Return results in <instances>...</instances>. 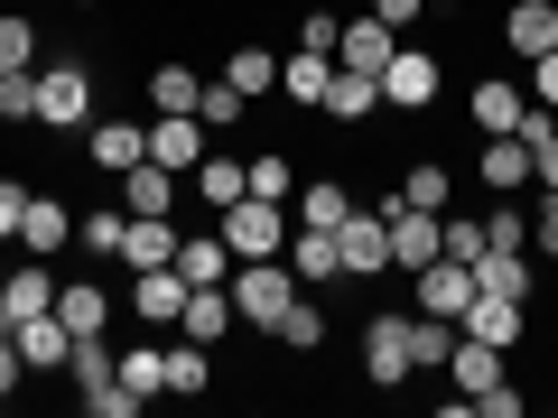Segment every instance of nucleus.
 Masks as SVG:
<instances>
[{
    "mask_svg": "<svg viewBox=\"0 0 558 418\" xmlns=\"http://www.w3.org/2000/svg\"><path fill=\"white\" fill-rule=\"evenodd\" d=\"M233 317L260 325V335H279V317H289V298H299V270L289 260H233Z\"/></svg>",
    "mask_w": 558,
    "mask_h": 418,
    "instance_id": "obj_1",
    "label": "nucleus"
},
{
    "mask_svg": "<svg viewBox=\"0 0 558 418\" xmlns=\"http://www.w3.org/2000/svg\"><path fill=\"white\" fill-rule=\"evenodd\" d=\"M215 233L233 242V260H279V251H289V223H279V205H270V196L223 205V214H215Z\"/></svg>",
    "mask_w": 558,
    "mask_h": 418,
    "instance_id": "obj_2",
    "label": "nucleus"
},
{
    "mask_svg": "<svg viewBox=\"0 0 558 418\" xmlns=\"http://www.w3.org/2000/svg\"><path fill=\"white\" fill-rule=\"evenodd\" d=\"M410 317L418 307H381V317L363 325V381H373V391H400V381H410Z\"/></svg>",
    "mask_w": 558,
    "mask_h": 418,
    "instance_id": "obj_3",
    "label": "nucleus"
},
{
    "mask_svg": "<svg viewBox=\"0 0 558 418\" xmlns=\"http://www.w3.org/2000/svg\"><path fill=\"white\" fill-rule=\"evenodd\" d=\"M373 214L391 223V270H410V279H418L428 260L447 251V233H438V214H428V205H400V196H381Z\"/></svg>",
    "mask_w": 558,
    "mask_h": 418,
    "instance_id": "obj_4",
    "label": "nucleus"
},
{
    "mask_svg": "<svg viewBox=\"0 0 558 418\" xmlns=\"http://www.w3.org/2000/svg\"><path fill=\"white\" fill-rule=\"evenodd\" d=\"M38 121L47 131H94V75L84 65H38Z\"/></svg>",
    "mask_w": 558,
    "mask_h": 418,
    "instance_id": "obj_5",
    "label": "nucleus"
},
{
    "mask_svg": "<svg viewBox=\"0 0 558 418\" xmlns=\"http://www.w3.org/2000/svg\"><path fill=\"white\" fill-rule=\"evenodd\" d=\"M438 57H428V47H410L400 38V57L381 65V102H391V112H428V102H438Z\"/></svg>",
    "mask_w": 558,
    "mask_h": 418,
    "instance_id": "obj_6",
    "label": "nucleus"
},
{
    "mask_svg": "<svg viewBox=\"0 0 558 418\" xmlns=\"http://www.w3.org/2000/svg\"><path fill=\"white\" fill-rule=\"evenodd\" d=\"M336 260H344V279H381L391 270V223L381 214H344L336 223Z\"/></svg>",
    "mask_w": 558,
    "mask_h": 418,
    "instance_id": "obj_7",
    "label": "nucleus"
},
{
    "mask_svg": "<svg viewBox=\"0 0 558 418\" xmlns=\"http://www.w3.org/2000/svg\"><path fill=\"white\" fill-rule=\"evenodd\" d=\"M465 307H475V260H428V270H418V317H465Z\"/></svg>",
    "mask_w": 558,
    "mask_h": 418,
    "instance_id": "obj_8",
    "label": "nucleus"
},
{
    "mask_svg": "<svg viewBox=\"0 0 558 418\" xmlns=\"http://www.w3.org/2000/svg\"><path fill=\"white\" fill-rule=\"evenodd\" d=\"M84 149H94L102 177H131V168L149 159V121H94V131H84Z\"/></svg>",
    "mask_w": 558,
    "mask_h": 418,
    "instance_id": "obj_9",
    "label": "nucleus"
},
{
    "mask_svg": "<svg viewBox=\"0 0 558 418\" xmlns=\"http://www.w3.org/2000/svg\"><path fill=\"white\" fill-rule=\"evenodd\" d=\"M475 288H484V298H521V307H531L539 270H531V251H521V242H494V251L475 260Z\"/></svg>",
    "mask_w": 558,
    "mask_h": 418,
    "instance_id": "obj_10",
    "label": "nucleus"
},
{
    "mask_svg": "<svg viewBox=\"0 0 558 418\" xmlns=\"http://www.w3.org/2000/svg\"><path fill=\"white\" fill-rule=\"evenodd\" d=\"M475 177L494 186V196H521V186H531V139H521V131H484Z\"/></svg>",
    "mask_w": 558,
    "mask_h": 418,
    "instance_id": "obj_11",
    "label": "nucleus"
},
{
    "mask_svg": "<svg viewBox=\"0 0 558 418\" xmlns=\"http://www.w3.org/2000/svg\"><path fill=\"white\" fill-rule=\"evenodd\" d=\"M149 159L186 177V168L205 159V121H196V112H149Z\"/></svg>",
    "mask_w": 558,
    "mask_h": 418,
    "instance_id": "obj_12",
    "label": "nucleus"
},
{
    "mask_svg": "<svg viewBox=\"0 0 558 418\" xmlns=\"http://www.w3.org/2000/svg\"><path fill=\"white\" fill-rule=\"evenodd\" d=\"M10 344H20L28 372H65V354H75V335H65L57 307H47V317H20V325H10Z\"/></svg>",
    "mask_w": 558,
    "mask_h": 418,
    "instance_id": "obj_13",
    "label": "nucleus"
},
{
    "mask_svg": "<svg viewBox=\"0 0 558 418\" xmlns=\"http://www.w3.org/2000/svg\"><path fill=\"white\" fill-rule=\"evenodd\" d=\"M391 57H400V28H381L373 10H363V20H344V38H336V65H354V75H381Z\"/></svg>",
    "mask_w": 558,
    "mask_h": 418,
    "instance_id": "obj_14",
    "label": "nucleus"
},
{
    "mask_svg": "<svg viewBox=\"0 0 558 418\" xmlns=\"http://www.w3.org/2000/svg\"><path fill=\"white\" fill-rule=\"evenodd\" d=\"M521 325H531V307H521V298H484V288H475V307L457 317V335L502 344V354H512V344H521Z\"/></svg>",
    "mask_w": 558,
    "mask_h": 418,
    "instance_id": "obj_15",
    "label": "nucleus"
},
{
    "mask_svg": "<svg viewBox=\"0 0 558 418\" xmlns=\"http://www.w3.org/2000/svg\"><path fill=\"white\" fill-rule=\"evenodd\" d=\"M178 307H186L178 260H168V270H131V317H140V325H178Z\"/></svg>",
    "mask_w": 558,
    "mask_h": 418,
    "instance_id": "obj_16",
    "label": "nucleus"
},
{
    "mask_svg": "<svg viewBox=\"0 0 558 418\" xmlns=\"http://www.w3.org/2000/svg\"><path fill=\"white\" fill-rule=\"evenodd\" d=\"M502 47L512 57H549L558 47V0H512L502 10Z\"/></svg>",
    "mask_w": 558,
    "mask_h": 418,
    "instance_id": "obj_17",
    "label": "nucleus"
},
{
    "mask_svg": "<svg viewBox=\"0 0 558 418\" xmlns=\"http://www.w3.org/2000/svg\"><path fill=\"white\" fill-rule=\"evenodd\" d=\"M65 242H75V214H65L57 196H28V214H20V251H28V260H57Z\"/></svg>",
    "mask_w": 558,
    "mask_h": 418,
    "instance_id": "obj_18",
    "label": "nucleus"
},
{
    "mask_svg": "<svg viewBox=\"0 0 558 418\" xmlns=\"http://www.w3.org/2000/svg\"><path fill=\"white\" fill-rule=\"evenodd\" d=\"M233 288H186V307H178V335H196V344H223L233 335Z\"/></svg>",
    "mask_w": 558,
    "mask_h": 418,
    "instance_id": "obj_19",
    "label": "nucleus"
},
{
    "mask_svg": "<svg viewBox=\"0 0 558 418\" xmlns=\"http://www.w3.org/2000/svg\"><path fill=\"white\" fill-rule=\"evenodd\" d=\"M279 260L299 270V288H317V279H344V260H336V233H326V223H299Z\"/></svg>",
    "mask_w": 558,
    "mask_h": 418,
    "instance_id": "obj_20",
    "label": "nucleus"
},
{
    "mask_svg": "<svg viewBox=\"0 0 558 418\" xmlns=\"http://www.w3.org/2000/svg\"><path fill=\"white\" fill-rule=\"evenodd\" d=\"M178 279H186V288H223V279H233V242H223V233H196V242H186V233H178Z\"/></svg>",
    "mask_w": 558,
    "mask_h": 418,
    "instance_id": "obj_21",
    "label": "nucleus"
},
{
    "mask_svg": "<svg viewBox=\"0 0 558 418\" xmlns=\"http://www.w3.org/2000/svg\"><path fill=\"white\" fill-rule=\"evenodd\" d=\"M465 112H475V131H521L531 94H521V84H502V75H484L475 94H465Z\"/></svg>",
    "mask_w": 558,
    "mask_h": 418,
    "instance_id": "obj_22",
    "label": "nucleus"
},
{
    "mask_svg": "<svg viewBox=\"0 0 558 418\" xmlns=\"http://www.w3.org/2000/svg\"><path fill=\"white\" fill-rule=\"evenodd\" d=\"M0 307H10V325H20V317H47V307H57V279H47V260H20V270L0 279Z\"/></svg>",
    "mask_w": 558,
    "mask_h": 418,
    "instance_id": "obj_23",
    "label": "nucleus"
},
{
    "mask_svg": "<svg viewBox=\"0 0 558 418\" xmlns=\"http://www.w3.org/2000/svg\"><path fill=\"white\" fill-rule=\"evenodd\" d=\"M57 317H65V335H112V298H102L94 279H65V288H57Z\"/></svg>",
    "mask_w": 558,
    "mask_h": 418,
    "instance_id": "obj_24",
    "label": "nucleus"
},
{
    "mask_svg": "<svg viewBox=\"0 0 558 418\" xmlns=\"http://www.w3.org/2000/svg\"><path fill=\"white\" fill-rule=\"evenodd\" d=\"M121 260H131V270H168V260H178V223H168V214H131Z\"/></svg>",
    "mask_w": 558,
    "mask_h": 418,
    "instance_id": "obj_25",
    "label": "nucleus"
},
{
    "mask_svg": "<svg viewBox=\"0 0 558 418\" xmlns=\"http://www.w3.org/2000/svg\"><path fill=\"white\" fill-rule=\"evenodd\" d=\"M317 112H336V121H373V112H381V75H354V65H336V84H326Z\"/></svg>",
    "mask_w": 558,
    "mask_h": 418,
    "instance_id": "obj_26",
    "label": "nucleus"
},
{
    "mask_svg": "<svg viewBox=\"0 0 558 418\" xmlns=\"http://www.w3.org/2000/svg\"><path fill=\"white\" fill-rule=\"evenodd\" d=\"M447 372L465 381V399L502 391V344H475V335H457V354H447Z\"/></svg>",
    "mask_w": 558,
    "mask_h": 418,
    "instance_id": "obj_27",
    "label": "nucleus"
},
{
    "mask_svg": "<svg viewBox=\"0 0 558 418\" xmlns=\"http://www.w3.org/2000/svg\"><path fill=\"white\" fill-rule=\"evenodd\" d=\"M326 84H336V57H307V47L279 57V94L289 102H326Z\"/></svg>",
    "mask_w": 558,
    "mask_h": 418,
    "instance_id": "obj_28",
    "label": "nucleus"
},
{
    "mask_svg": "<svg viewBox=\"0 0 558 418\" xmlns=\"http://www.w3.org/2000/svg\"><path fill=\"white\" fill-rule=\"evenodd\" d=\"M65 381H75V391H102V381H121L112 335H75V354H65Z\"/></svg>",
    "mask_w": 558,
    "mask_h": 418,
    "instance_id": "obj_29",
    "label": "nucleus"
},
{
    "mask_svg": "<svg viewBox=\"0 0 558 418\" xmlns=\"http://www.w3.org/2000/svg\"><path fill=\"white\" fill-rule=\"evenodd\" d=\"M121 186H131V214H168V205H178V168H159V159H140L131 168V177H121Z\"/></svg>",
    "mask_w": 558,
    "mask_h": 418,
    "instance_id": "obj_30",
    "label": "nucleus"
},
{
    "mask_svg": "<svg viewBox=\"0 0 558 418\" xmlns=\"http://www.w3.org/2000/svg\"><path fill=\"white\" fill-rule=\"evenodd\" d=\"M457 354V317H410V372H447Z\"/></svg>",
    "mask_w": 558,
    "mask_h": 418,
    "instance_id": "obj_31",
    "label": "nucleus"
},
{
    "mask_svg": "<svg viewBox=\"0 0 558 418\" xmlns=\"http://www.w3.org/2000/svg\"><path fill=\"white\" fill-rule=\"evenodd\" d=\"M186 186H196V196L215 205V214H223V205H242V196H252V186H242V159H196V168H186Z\"/></svg>",
    "mask_w": 558,
    "mask_h": 418,
    "instance_id": "obj_32",
    "label": "nucleus"
},
{
    "mask_svg": "<svg viewBox=\"0 0 558 418\" xmlns=\"http://www.w3.org/2000/svg\"><path fill=\"white\" fill-rule=\"evenodd\" d=\"M289 205H299V223H326V233H336V223L354 214V196H344V177H307V186H299Z\"/></svg>",
    "mask_w": 558,
    "mask_h": 418,
    "instance_id": "obj_33",
    "label": "nucleus"
},
{
    "mask_svg": "<svg viewBox=\"0 0 558 418\" xmlns=\"http://www.w3.org/2000/svg\"><path fill=\"white\" fill-rule=\"evenodd\" d=\"M196 102H205L196 65H159V75H149V112H196Z\"/></svg>",
    "mask_w": 558,
    "mask_h": 418,
    "instance_id": "obj_34",
    "label": "nucleus"
},
{
    "mask_svg": "<svg viewBox=\"0 0 558 418\" xmlns=\"http://www.w3.org/2000/svg\"><path fill=\"white\" fill-rule=\"evenodd\" d=\"M242 186L270 196V205H289V196H299V159H279V149H270V159H242Z\"/></svg>",
    "mask_w": 558,
    "mask_h": 418,
    "instance_id": "obj_35",
    "label": "nucleus"
},
{
    "mask_svg": "<svg viewBox=\"0 0 558 418\" xmlns=\"http://www.w3.org/2000/svg\"><path fill=\"white\" fill-rule=\"evenodd\" d=\"M279 344H289V354H317V344H326V307L307 298V288L289 298V317H279Z\"/></svg>",
    "mask_w": 558,
    "mask_h": 418,
    "instance_id": "obj_36",
    "label": "nucleus"
},
{
    "mask_svg": "<svg viewBox=\"0 0 558 418\" xmlns=\"http://www.w3.org/2000/svg\"><path fill=\"white\" fill-rule=\"evenodd\" d=\"M121 391H131V399L168 391V354H159V344H131V354H121Z\"/></svg>",
    "mask_w": 558,
    "mask_h": 418,
    "instance_id": "obj_37",
    "label": "nucleus"
},
{
    "mask_svg": "<svg viewBox=\"0 0 558 418\" xmlns=\"http://www.w3.org/2000/svg\"><path fill=\"white\" fill-rule=\"evenodd\" d=\"M223 84H233V94H270V84H279V57H270V47H233Z\"/></svg>",
    "mask_w": 558,
    "mask_h": 418,
    "instance_id": "obj_38",
    "label": "nucleus"
},
{
    "mask_svg": "<svg viewBox=\"0 0 558 418\" xmlns=\"http://www.w3.org/2000/svg\"><path fill=\"white\" fill-rule=\"evenodd\" d=\"M391 196H400V205H428V214H447V168H438V159H410V177H400Z\"/></svg>",
    "mask_w": 558,
    "mask_h": 418,
    "instance_id": "obj_39",
    "label": "nucleus"
},
{
    "mask_svg": "<svg viewBox=\"0 0 558 418\" xmlns=\"http://www.w3.org/2000/svg\"><path fill=\"white\" fill-rule=\"evenodd\" d=\"M121 242H131V214H84L75 223V251H94V260H121Z\"/></svg>",
    "mask_w": 558,
    "mask_h": 418,
    "instance_id": "obj_40",
    "label": "nucleus"
},
{
    "mask_svg": "<svg viewBox=\"0 0 558 418\" xmlns=\"http://www.w3.org/2000/svg\"><path fill=\"white\" fill-rule=\"evenodd\" d=\"M205 354H215V344H168V391H186V399H205Z\"/></svg>",
    "mask_w": 558,
    "mask_h": 418,
    "instance_id": "obj_41",
    "label": "nucleus"
},
{
    "mask_svg": "<svg viewBox=\"0 0 558 418\" xmlns=\"http://www.w3.org/2000/svg\"><path fill=\"white\" fill-rule=\"evenodd\" d=\"M0 75H38V28L0 20Z\"/></svg>",
    "mask_w": 558,
    "mask_h": 418,
    "instance_id": "obj_42",
    "label": "nucleus"
},
{
    "mask_svg": "<svg viewBox=\"0 0 558 418\" xmlns=\"http://www.w3.org/2000/svg\"><path fill=\"white\" fill-rule=\"evenodd\" d=\"M438 233H447V260H484V251H494V233L465 223V214H438Z\"/></svg>",
    "mask_w": 558,
    "mask_h": 418,
    "instance_id": "obj_43",
    "label": "nucleus"
},
{
    "mask_svg": "<svg viewBox=\"0 0 558 418\" xmlns=\"http://www.w3.org/2000/svg\"><path fill=\"white\" fill-rule=\"evenodd\" d=\"M242 112H252V94H233V84H205V102H196L205 131H223V121H242Z\"/></svg>",
    "mask_w": 558,
    "mask_h": 418,
    "instance_id": "obj_44",
    "label": "nucleus"
},
{
    "mask_svg": "<svg viewBox=\"0 0 558 418\" xmlns=\"http://www.w3.org/2000/svg\"><path fill=\"white\" fill-rule=\"evenodd\" d=\"M0 121H38V75H0Z\"/></svg>",
    "mask_w": 558,
    "mask_h": 418,
    "instance_id": "obj_45",
    "label": "nucleus"
},
{
    "mask_svg": "<svg viewBox=\"0 0 558 418\" xmlns=\"http://www.w3.org/2000/svg\"><path fill=\"white\" fill-rule=\"evenodd\" d=\"M336 38H344L336 10H307V20H299V47H307V57H336Z\"/></svg>",
    "mask_w": 558,
    "mask_h": 418,
    "instance_id": "obj_46",
    "label": "nucleus"
},
{
    "mask_svg": "<svg viewBox=\"0 0 558 418\" xmlns=\"http://www.w3.org/2000/svg\"><path fill=\"white\" fill-rule=\"evenodd\" d=\"M484 233H494V242H521V251H531V214H521V205H512V196H502V205H494V214H484Z\"/></svg>",
    "mask_w": 558,
    "mask_h": 418,
    "instance_id": "obj_47",
    "label": "nucleus"
},
{
    "mask_svg": "<svg viewBox=\"0 0 558 418\" xmlns=\"http://www.w3.org/2000/svg\"><path fill=\"white\" fill-rule=\"evenodd\" d=\"M373 20H381V28H400V38H410V28L428 20V0H373Z\"/></svg>",
    "mask_w": 558,
    "mask_h": 418,
    "instance_id": "obj_48",
    "label": "nucleus"
},
{
    "mask_svg": "<svg viewBox=\"0 0 558 418\" xmlns=\"http://www.w3.org/2000/svg\"><path fill=\"white\" fill-rule=\"evenodd\" d=\"M20 214H28V186L0 177V242H20Z\"/></svg>",
    "mask_w": 558,
    "mask_h": 418,
    "instance_id": "obj_49",
    "label": "nucleus"
},
{
    "mask_svg": "<svg viewBox=\"0 0 558 418\" xmlns=\"http://www.w3.org/2000/svg\"><path fill=\"white\" fill-rule=\"evenodd\" d=\"M84 409H94V418H131V409H140V399H131V391H121V381H102V391H84Z\"/></svg>",
    "mask_w": 558,
    "mask_h": 418,
    "instance_id": "obj_50",
    "label": "nucleus"
},
{
    "mask_svg": "<svg viewBox=\"0 0 558 418\" xmlns=\"http://www.w3.org/2000/svg\"><path fill=\"white\" fill-rule=\"evenodd\" d=\"M531 251H558V196L539 186V214H531Z\"/></svg>",
    "mask_w": 558,
    "mask_h": 418,
    "instance_id": "obj_51",
    "label": "nucleus"
},
{
    "mask_svg": "<svg viewBox=\"0 0 558 418\" xmlns=\"http://www.w3.org/2000/svg\"><path fill=\"white\" fill-rule=\"evenodd\" d=\"M531 102H549V112H558V47H549V57H531Z\"/></svg>",
    "mask_w": 558,
    "mask_h": 418,
    "instance_id": "obj_52",
    "label": "nucleus"
},
{
    "mask_svg": "<svg viewBox=\"0 0 558 418\" xmlns=\"http://www.w3.org/2000/svg\"><path fill=\"white\" fill-rule=\"evenodd\" d=\"M531 186H549V196H558V131L531 149Z\"/></svg>",
    "mask_w": 558,
    "mask_h": 418,
    "instance_id": "obj_53",
    "label": "nucleus"
},
{
    "mask_svg": "<svg viewBox=\"0 0 558 418\" xmlns=\"http://www.w3.org/2000/svg\"><path fill=\"white\" fill-rule=\"evenodd\" d=\"M20 372H28V362H20V344H10V335H0V399H10V391H20Z\"/></svg>",
    "mask_w": 558,
    "mask_h": 418,
    "instance_id": "obj_54",
    "label": "nucleus"
},
{
    "mask_svg": "<svg viewBox=\"0 0 558 418\" xmlns=\"http://www.w3.org/2000/svg\"><path fill=\"white\" fill-rule=\"evenodd\" d=\"M0 335H10V307H0Z\"/></svg>",
    "mask_w": 558,
    "mask_h": 418,
    "instance_id": "obj_55",
    "label": "nucleus"
},
{
    "mask_svg": "<svg viewBox=\"0 0 558 418\" xmlns=\"http://www.w3.org/2000/svg\"><path fill=\"white\" fill-rule=\"evenodd\" d=\"M75 10H102V0H75Z\"/></svg>",
    "mask_w": 558,
    "mask_h": 418,
    "instance_id": "obj_56",
    "label": "nucleus"
}]
</instances>
